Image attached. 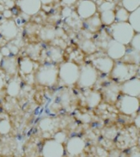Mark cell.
Instances as JSON below:
<instances>
[{"instance_id": "obj_1", "label": "cell", "mask_w": 140, "mask_h": 157, "mask_svg": "<svg viewBox=\"0 0 140 157\" xmlns=\"http://www.w3.org/2000/svg\"><path fill=\"white\" fill-rule=\"evenodd\" d=\"M138 66L134 64H130L124 61H118L114 64L111 71V78L114 82L122 83L126 80L134 78L138 74Z\"/></svg>"}, {"instance_id": "obj_2", "label": "cell", "mask_w": 140, "mask_h": 157, "mask_svg": "<svg viewBox=\"0 0 140 157\" xmlns=\"http://www.w3.org/2000/svg\"><path fill=\"white\" fill-rule=\"evenodd\" d=\"M107 33L111 38L124 45H128L136 33L127 22L115 21L109 25Z\"/></svg>"}, {"instance_id": "obj_3", "label": "cell", "mask_w": 140, "mask_h": 157, "mask_svg": "<svg viewBox=\"0 0 140 157\" xmlns=\"http://www.w3.org/2000/svg\"><path fill=\"white\" fill-rule=\"evenodd\" d=\"M34 80L44 87H53L58 82V66L52 63L40 66L35 73Z\"/></svg>"}, {"instance_id": "obj_4", "label": "cell", "mask_w": 140, "mask_h": 157, "mask_svg": "<svg viewBox=\"0 0 140 157\" xmlns=\"http://www.w3.org/2000/svg\"><path fill=\"white\" fill-rule=\"evenodd\" d=\"M79 74L80 66L74 61H65L58 66V81L65 86H72L76 84Z\"/></svg>"}, {"instance_id": "obj_5", "label": "cell", "mask_w": 140, "mask_h": 157, "mask_svg": "<svg viewBox=\"0 0 140 157\" xmlns=\"http://www.w3.org/2000/svg\"><path fill=\"white\" fill-rule=\"evenodd\" d=\"M98 78V71L91 64L80 67V74L76 84L81 88H91L95 85Z\"/></svg>"}, {"instance_id": "obj_6", "label": "cell", "mask_w": 140, "mask_h": 157, "mask_svg": "<svg viewBox=\"0 0 140 157\" xmlns=\"http://www.w3.org/2000/svg\"><path fill=\"white\" fill-rule=\"evenodd\" d=\"M115 104L119 111L126 115H134L139 110V99L135 97L120 94Z\"/></svg>"}, {"instance_id": "obj_7", "label": "cell", "mask_w": 140, "mask_h": 157, "mask_svg": "<svg viewBox=\"0 0 140 157\" xmlns=\"http://www.w3.org/2000/svg\"><path fill=\"white\" fill-rule=\"evenodd\" d=\"M93 54H94V57L91 59V65L102 74L110 75L115 64V61L107 56V54H101L98 56H96L95 53Z\"/></svg>"}, {"instance_id": "obj_8", "label": "cell", "mask_w": 140, "mask_h": 157, "mask_svg": "<svg viewBox=\"0 0 140 157\" xmlns=\"http://www.w3.org/2000/svg\"><path fill=\"white\" fill-rule=\"evenodd\" d=\"M98 12V6L93 0H80L76 7V14L80 19L86 20Z\"/></svg>"}, {"instance_id": "obj_9", "label": "cell", "mask_w": 140, "mask_h": 157, "mask_svg": "<svg viewBox=\"0 0 140 157\" xmlns=\"http://www.w3.org/2000/svg\"><path fill=\"white\" fill-rule=\"evenodd\" d=\"M127 47L114 39H111L105 48L106 54L113 61H120L125 56Z\"/></svg>"}, {"instance_id": "obj_10", "label": "cell", "mask_w": 140, "mask_h": 157, "mask_svg": "<svg viewBox=\"0 0 140 157\" xmlns=\"http://www.w3.org/2000/svg\"><path fill=\"white\" fill-rule=\"evenodd\" d=\"M121 94L138 98L140 95V79L134 77L129 80L123 82L120 85Z\"/></svg>"}, {"instance_id": "obj_11", "label": "cell", "mask_w": 140, "mask_h": 157, "mask_svg": "<svg viewBox=\"0 0 140 157\" xmlns=\"http://www.w3.org/2000/svg\"><path fill=\"white\" fill-rule=\"evenodd\" d=\"M120 94L121 93L120 84L115 82H112L108 83L107 85L103 88L102 96H103V98L111 104H115Z\"/></svg>"}, {"instance_id": "obj_12", "label": "cell", "mask_w": 140, "mask_h": 157, "mask_svg": "<svg viewBox=\"0 0 140 157\" xmlns=\"http://www.w3.org/2000/svg\"><path fill=\"white\" fill-rule=\"evenodd\" d=\"M18 6L23 13L28 16H34L41 10L40 0H19Z\"/></svg>"}, {"instance_id": "obj_13", "label": "cell", "mask_w": 140, "mask_h": 157, "mask_svg": "<svg viewBox=\"0 0 140 157\" xmlns=\"http://www.w3.org/2000/svg\"><path fill=\"white\" fill-rule=\"evenodd\" d=\"M17 34H18V28L16 22L13 21L8 20L0 25V34L7 40L15 39Z\"/></svg>"}, {"instance_id": "obj_14", "label": "cell", "mask_w": 140, "mask_h": 157, "mask_svg": "<svg viewBox=\"0 0 140 157\" xmlns=\"http://www.w3.org/2000/svg\"><path fill=\"white\" fill-rule=\"evenodd\" d=\"M0 66L5 74L9 75H15L18 71V62L14 56H3Z\"/></svg>"}, {"instance_id": "obj_15", "label": "cell", "mask_w": 140, "mask_h": 157, "mask_svg": "<svg viewBox=\"0 0 140 157\" xmlns=\"http://www.w3.org/2000/svg\"><path fill=\"white\" fill-rule=\"evenodd\" d=\"M44 154L45 157H61L63 147L58 142L49 141L44 145Z\"/></svg>"}, {"instance_id": "obj_16", "label": "cell", "mask_w": 140, "mask_h": 157, "mask_svg": "<svg viewBox=\"0 0 140 157\" xmlns=\"http://www.w3.org/2000/svg\"><path fill=\"white\" fill-rule=\"evenodd\" d=\"M46 60L50 61L51 63H57L62 60L63 52L59 47H48L44 51H41Z\"/></svg>"}, {"instance_id": "obj_17", "label": "cell", "mask_w": 140, "mask_h": 157, "mask_svg": "<svg viewBox=\"0 0 140 157\" xmlns=\"http://www.w3.org/2000/svg\"><path fill=\"white\" fill-rule=\"evenodd\" d=\"M85 102L87 106L89 108H95L99 105L102 101L103 96L100 92L98 91H88V93L85 94Z\"/></svg>"}, {"instance_id": "obj_18", "label": "cell", "mask_w": 140, "mask_h": 157, "mask_svg": "<svg viewBox=\"0 0 140 157\" xmlns=\"http://www.w3.org/2000/svg\"><path fill=\"white\" fill-rule=\"evenodd\" d=\"M84 25H85L86 29L90 33H96V32L99 31L102 28L103 24H102L98 13H96V14L93 15V17L86 19L85 22H84Z\"/></svg>"}, {"instance_id": "obj_19", "label": "cell", "mask_w": 140, "mask_h": 157, "mask_svg": "<svg viewBox=\"0 0 140 157\" xmlns=\"http://www.w3.org/2000/svg\"><path fill=\"white\" fill-rule=\"evenodd\" d=\"M18 69L24 75H29L34 70V62L29 56H25L18 63Z\"/></svg>"}, {"instance_id": "obj_20", "label": "cell", "mask_w": 140, "mask_h": 157, "mask_svg": "<svg viewBox=\"0 0 140 157\" xmlns=\"http://www.w3.org/2000/svg\"><path fill=\"white\" fill-rule=\"evenodd\" d=\"M84 142L80 137H72L67 142V151L71 154H79L83 151Z\"/></svg>"}, {"instance_id": "obj_21", "label": "cell", "mask_w": 140, "mask_h": 157, "mask_svg": "<svg viewBox=\"0 0 140 157\" xmlns=\"http://www.w3.org/2000/svg\"><path fill=\"white\" fill-rule=\"evenodd\" d=\"M115 9L103 10V11L98 12V15L100 17L102 24L106 26H109L115 21Z\"/></svg>"}, {"instance_id": "obj_22", "label": "cell", "mask_w": 140, "mask_h": 157, "mask_svg": "<svg viewBox=\"0 0 140 157\" xmlns=\"http://www.w3.org/2000/svg\"><path fill=\"white\" fill-rule=\"evenodd\" d=\"M128 23L131 25L135 33L140 32V7L130 12Z\"/></svg>"}, {"instance_id": "obj_23", "label": "cell", "mask_w": 140, "mask_h": 157, "mask_svg": "<svg viewBox=\"0 0 140 157\" xmlns=\"http://www.w3.org/2000/svg\"><path fill=\"white\" fill-rule=\"evenodd\" d=\"M140 52H137L134 50V49H126V52H125V56L122 57V61L124 62L130 64H134L137 66H139V61H140Z\"/></svg>"}, {"instance_id": "obj_24", "label": "cell", "mask_w": 140, "mask_h": 157, "mask_svg": "<svg viewBox=\"0 0 140 157\" xmlns=\"http://www.w3.org/2000/svg\"><path fill=\"white\" fill-rule=\"evenodd\" d=\"M21 92V83L17 79H12L7 86V93L10 97L15 98L18 96Z\"/></svg>"}, {"instance_id": "obj_25", "label": "cell", "mask_w": 140, "mask_h": 157, "mask_svg": "<svg viewBox=\"0 0 140 157\" xmlns=\"http://www.w3.org/2000/svg\"><path fill=\"white\" fill-rule=\"evenodd\" d=\"M56 29L51 27H44L40 30V37L44 41H52L56 38Z\"/></svg>"}, {"instance_id": "obj_26", "label": "cell", "mask_w": 140, "mask_h": 157, "mask_svg": "<svg viewBox=\"0 0 140 157\" xmlns=\"http://www.w3.org/2000/svg\"><path fill=\"white\" fill-rule=\"evenodd\" d=\"M80 48L82 51L86 54H93L97 50V45L95 42H93L91 39H85L80 44Z\"/></svg>"}, {"instance_id": "obj_27", "label": "cell", "mask_w": 140, "mask_h": 157, "mask_svg": "<svg viewBox=\"0 0 140 157\" xmlns=\"http://www.w3.org/2000/svg\"><path fill=\"white\" fill-rule=\"evenodd\" d=\"M129 16H130V12L123 7L115 9V21L127 22Z\"/></svg>"}, {"instance_id": "obj_28", "label": "cell", "mask_w": 140, "mask_h": 157, "mask_svg": "<svg viewBox=\"0 0 140 157\" xmlns=\"http://www.w3.org/2000/svg\"><path fill=\"white\" fill-rule=\"evenodd\" d=\"M122 7L129 12L134 11L140 7V0H121Z\"/></svg>"}, {"instance_id": "obj_29", "label": "cell", "mask_w": 140, "mask_h": 157, "mask_svg": "<svg viewBox=\"0 0 140 157\" xmlns=\"http://www.w3.org/2000/svg\"><path fill=\"white\" fill-rule=\"evenodd\" d=\"M11 123L7 119H1L0 120V133L1 134H7L11 130Z\"/></svg>"}, {"instance_id": "obj_30", "label": "cell", "mask_w": 140, "mask_h": 157, "mask_svg": "<svg viewBox=\"0 0 140 157\" xmlns=\"http://www.w3.org/2000/svg\"><path fill=\"white\" fill-rule=\"evenodd\" d=\"M39 126H40L42 130H44V131H49V130H51L53 128L54 120L52 119H49V118L44 119V120H42L40 121Z\"/></svg>"}, {"instance_id": "obj_31", "label": "cell", "mask_w": 140, "mask_h": 157, "mask_svg": "<svg viewBox=\"0 0 140 157\" xmlns=\"http://www.w3.org/2000/svg\"><path fill=\"white\" fill-rule=\"evenodd\" d=\"M130 45V48L135 51L140 52V34L136 33L134 35V37L131 39V41L129 44Z\"/></svg>"}, {"instance_id": "obj_32", "label": "cell", "mask_w": 140, "mask_h": 157, "mask_svg": "<svg viewBox=\"0 0 140 157\" xmlns=\"http://www.w3.org/2000/svg\"><path fill=\"white\" fill-rule=\"evenodd\" d=\"M60 101H61V104L63 106L68 105L70 102L71 101V94L69 91H65L61 93L60 95Z\"/></svg>"}, {"instance_id": "obj_33", "label": "cell", "mask_w": 140, "mask_h": 157, "mask_svg": "<svg viewBox=\"0 0 140 157\" xmlns=\"http://www.w3.org/2000/svg\"><path fill=\"white\" fill-rule=\"evenodd\" d=\"M115 2L112 1H104L101 3L98 7V11H103V10H107V9H115Z\"/></svg>"}, {"instance_id": "obj_34", "label": "cell", "mask_w": 140, "mask_h": 157, "mask_svg": "<svg viewBox=\"0 0 140 157\" xmlns=\"http://www.w3.org/2000/svg\"><path fill=\"white\" fill-rule=\"evenodd\" d=\"M5 75H6V74L1 69L0 70V91L4 88L5 84H6V78H5Z\"/></svg>"}, {"instance_id": "obj_35", "label": "cell", "mask_w": 140, "mask_h": 157, "mask_svg": "<svg viewBox=\"0 0 140 157\" xmlns=\"http://www.w3.org/2000/svg\"><path fill=\"white\" fill-rule=\"evenodd\" d=\"M61 1L63 4L66 5V6H72L76 3L78 0H61Z\"/></svg>"}, {"instance_id": "obj_36", "label": "cell", "mask_w": 140, "mask_h": 157, "mask_svg": "<svg viewBox=\"0 0 140 157\" xmlns=\"http://www.w3.org/2000/svg\"><path fill=\"white\" fill-rule=\"evenodd\" d=\"M42 5H50L55 2V0H40Z\"/></svg>"}, {"instance_id": "obj_37", "label": "cell", "mask_w": 140, "mask_h": 157, "mask_svg": "<svg viewBox=\"0 0 140 157\" xmlns=\"http://www.w3.org/2000/svg\"><path fill=\"white\" fill-rule=\"evenodd\" d=\"M135 124H136L137 128L139 127V115L138 114H137V116L135 119Z\"/></svg>"}, {"instance_id": "obj_38", "label": "cell", "mask_w": 140, "mask_h": 157, "mask_svg": "<svg viewBox=\"0 0 140 157\" xmlns=\"http://www.w3.org/2000/svg\"><path fill=\"white\" fill-rule=\"evenodd\" d=\"M2 58H3V56H2V54L1 53V52H0V63H1Z\"/></svg>"}, {"instance_id": "obj_39", "label": "cell", "mask_w": 140, "mask_h": 157, "mask_svg": "<svg viewBox=\"0 0 140 157\" xmlns=\"http://www.w3.org/2000/svg\"><path fill=\"white\" fill-rule=\"evenodd\" d=\"M113 1H119V0H113Z\"/></svg>"}]
</instances>
